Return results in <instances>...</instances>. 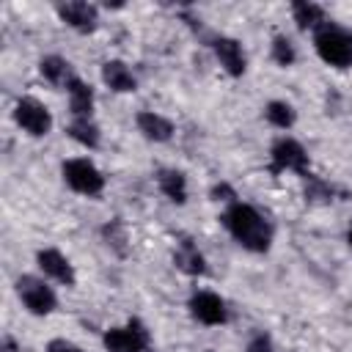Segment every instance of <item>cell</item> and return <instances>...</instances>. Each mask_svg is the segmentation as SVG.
<instances>
[{
  "label": "cell",
  "instance_id": "obj_1",
  "mask_svg": "<svg viewBox=\"0 0 352 352\" xmlns=\"http://www.w3.org/2000/svg\"><path fill=\"white\" fill-rule=\"evenodd\" d=\"M220 220L223 228L231 234V239L248 253H267L272 248V226L256 206L245 201H234L223 209Z\"/></svg>",
  "mask_w": 352,
  "mask_h": 352
},
{
  "label": "cell",
  "instance_id": "obj_2",
  "mask_svg": "<svg viewBox=\"0 0 352 352\" xmlns=\"http://www.w3.org/2000/svg\"><path fill=\"white\" fill-rule=\"evenodd\" d=\"M316 55L333 69H352V30L327 19L319 30H314Z\"/></svg>",
  "mask_w": 352,
  "mask_h": 352
},
{
  "label": "cell",
  "instance_id": "obj_3",
  "mask_svg": "<svg viewBox=\"0 0 352 352\" xmlns=\"http://www.w3.org/2000/svg\"><path fill=\"white\" fill-rule=\"evenodd\" d=\"M60 179L63 184L77 192V195H85V198H96L102 190H104V173L96 168L94 160L88 157H72V160H63L60 162Z\"/></svg>",
  "mask_w": 352,
  "mask_h": 352
},
{
  "label": "cell",
  "instance_id": "obj_4",
  "mask_svg": "<svg viewBox=\"0 0 352 352\" xmlns=\"http://www.w3.org/2000/svg\"><path fill=\"white\" fill-rule=\"evenodd\" d=\"M14 292L33 316H50L58 308V294L44 275H19L14 280Z\"/></svg>",
  "mask_w": 352,
  "mask_h": 352
},
{
  "label": "cell",
  "instance_id": "obj_5",
  "mask_svg": "<svg viewBox=\"0 0 352 352\" xmlns=\"http://www.w3.org/2000/svg\"><path fill=\"white\" fill-rule=\"evenodd\" d=\"M297 173V176H308L311 173V165H308V151L300 140L289 138V135H280L278 140H272L270 146V173L272 176H280V173Z\"/></svg>",
  "mask_w": 352,
  "mask_h": 352
},
{
  "label": "cell",
  "instance_id": "obj_6",
  "mask_svg": "<svg viewBox=\"0 0 352 352\" xmlns=\"http://www.w3.org/2000/svg\"><path fill=\"white\" fill-rule=\"evenodd\" d=\"M11 116H14V124L30 138H47L52 132V113L36 96H19L14 102Z\"/></svg>",
  "mask_w": 352,
  "mask_h": 352
},
{
  "label": "cell",
  "instance_id": "obj_7",
  "mask_svg": "<svg viewBox=\"0 0 352 352\" xmlns=\"http://www.w3.org/2000/svg\"><path fill=\"white\" fill-rule=\"evenodd\" d=\"M148 327L132 316L126 319L124 324H116V327H107L102 333V346L107 352H146L148 349Z\"/></svg>",
  "mask_w": 352,
  "mask_h": 352
},
{
  "label": "cell",
  "instance_id": "obj_8",
  "mask_svg": "<svg viewBox=\"0 0 352 352\" xmlns=\"http://www.w3.org/2000/svg\"><path fill=\"white\" fill-rule=\"evenodd\" d=\"M187 308H190V316L204 327H220L228 322V305L217 292H209V289L192 292L187 300Z\"/></svg>",
  "mask_w": 352,
  "mask_h": 352
},
{
  "label": "cell",
  "instance_id": "obj_9",
  "mask_svg": "<svg viewBox=\"0 0 352 352\" xmlns=\"http://www.w3.org/2000/svg\"><path fill=\"white\" fill-rule=\"evenodd\" d=\"M36 267H38V272L47 280H52L58 286H66V289H74L77 286L74 264L58 248H41V250H36Z\"/></svg>",
  "mask_w": 352,
  "mask_h": 352
},
{
  "label": "cell",
  "instance_id": "obj_10",
  "mask_svg": "<svg viewBox=\"0 0 352 352\" xmlns=\"http://www.w3.org/2000/svg\"><path fill=\"white\" fill-rule=\"evenodd\" d=\"M55 14L58 19L77 30V33H94L96 25H99V8L94 3H85V0H66V3H58L55 6Z\"/></svg>",
  "mask_w": 352,
  "mask_h": 352
},
{
  "label": "cell",
  "instance_id": "obj_11",
  "mask_svg": "<svg viewBox=\"0 0 352 352\" xmlns=\"http://www.w3.org/2000/svg\"><path fill=\"white\" fill-rule=\"evenodd\" d=\"M212 52L217 58V63L223 66V72L228 77H242L245 69H248V55H245V47L242 41H236L234 36H217L212 41Z\"/></svg>",
  "mask_w": 352,
  "mask_h": 352
},
{
  "label": "cell",
  "instance_id": "obj_12",
  "mask_svg": "<svg viewBox=\"0 0 352 352\" xmlns=\"http://www.w3.org/2000/svg\"><path fill=\"white\" fill-rule=\"evenodd\" d=\"M135 126H138V132L146 138V140H151V143H168L170 138H173V121L170 118H165L162 113H154V110H140L138 116H135Z\"/></svg>",
  "mask_w": 352,
  "mask_h": 352
},
{
  "label": "cell",
  "instance_id": "obj_13",
  "mask_svg": "<svg viewBox=\"0 0 352 352\" xmlns=\"http://www.w3.org/2000/svg\"><path fill=\"white\" fill-rule=\"evenodd\" d=\"M102 82L110 91H116V94H132V91H138V77L118 58H110V60L102 63Z\"/></svg>",
  "mask_w": 352,
  "mask_h": 352
},
{
  "label": "cell",
  "instance_id": "obj_14",
  "mask_svg": "<svg viewBox=\"0 0 352 352\" xmlns=\"http://www.w3.org/2000/svg\"><path fill=\"white\" fill-rule=\"evenodd\" d=\"M38 74H41L52 88H69V85L77 80L72 63H69L66 58H60V55H44V58L38 60Z\"/></svg>",
  "mask_w": 352,
  "mask_h": 352
},
{
  "label": "cell",
  "instance_id": "obj_15",
  "mask_svg": "<svg viewBox=\"0 0 352 352\" xmlns=\"http://www.w3.org/2000/svg\"><path fill=\"white\" fill-rule=\"evenodd\" d=\"M66 96H69V113H72V118H94L96 94H94V88H91L85 80L77 77V80L66 88Z\"/></svg>",
  "mask_w": 352,
  "mask_h": 352
},
{
  "label": "cell",
  "instance_id": "obj_16",
  "mask_svg": "<svg viewBox=\"0 0 352 352\" xmlns=\"http://www.w3.org/2000/svg\"><path fill=\"white\" fill-rule=\"evenodd\" d=\"M173 264H176V270H182L184 275H192V278L206 275V270H209L204 253H201L190 239L179 242V248L173 250Z\"/></svg>",
  "mask_w": 352,
  "mask_h": 352
},
{
  "label": "cell",
  "instance_id": "obj_17",
  "mask_svg": "<svg viewBox=\"0 0 352 352\" xmlns=\"http://www.w3.org/2000/svg\"><path fill=\"white\" fill-rule=\"evenodd\" d=\"M157 187H160V192H162L170 204H176V206L187 204V176H184L182 170H176V168H165V170H160V176H157Z\"/></svg>",
  "mask_w": 352,
  "mask_h": 352
},
{
  "label": "cell",
  "instance_id": "obj_18",
  "mask_svg": "<svg viewBox=\"0 0 352 352\" xmlns=\"http://www.w3.org/2000/svg\"><path fill=\"white\" fill-rule=\"evenodd\" d=\"M292 16L297 22L300 30H319L324 22H327V14L319 3H311V0H294L292 3Z\"/></svg>",
  "mask_w": 352,
  "mask_h": 352
},
{
  "label": "cell",
  "instance_id": "obj_19",
  "mask_svg": "<svg viewBox=\"0 0 352 352\" xmlns=\"http://www.w3.org/2000/svg\"><path fill=\"white\" fill-rule=\"evenodd\" d=\"M66 132H69V138L74 143H80L88 151L99 148V143H102V129H99V124L94 118H72L69 126H66Z\"/></svg>",
  "mask_w": 352,
  "mask_h": 352
},
{
  "label": "cell",
  "instance_id": "obj_20",
  "mask_svg": "<svg viewBox=\"0 0 352 352\" xmlns=\"http://www.w3.org/2000/svg\"><path fill=\"white\" fill-rule=\"evenodd\" d=\"M264 118H267L275 129H292L294 121H297V110H294L286 99H272V102H267V107H264Z\"/></svg>",
  "mask_w": 352,
  "mask_h": 352
},
{
  "label": "cell",
  "instance_id": "obj_21",
  "mask_svg": "<svg viewBox=\"0 0 352 352\" xmlns=\"http://www.w3.org/2000/svg\"><path fill=\"white\" fill-rule=\"evenodd\" d=\"M270 58H272V60H275L280 69L294 66V60H297V50H294V44H292V38H289V36H283V33L272 36V44H270Z\"/></svg>",
  "mask_w": 352,
  "mask_h": 352
},
{
  "label": "cell",
  "instance_id": "obj_22",
  "mask_svg": "<svg viewBox=\"0 0 352 352\" xmlns=\"http://www.w3.org/2000/svg\"><path fill=\"white\" fill-rule=\"evenodd\" d=\"M245 352H275V344H272V336L264 333V330H256L248 344H245Z\"/></svg>",
  "mask_w": 352,
  "mask_h": 352
},
{
  "label": "cell",
  "instance_id": "obj_23",
  "mask_svg": "<svg viewBox=\"0 0 352 352\" xmlns=\"http://www.w3.org/2000/svg\"><path fill=\"white\" fill-rule=\"evenodd\" d=\"M44 352H85L80 344H74L72 338H63V336H58V338H50L47 344H44Z\"/></svg>",
  "mask_w": 352,
  "mask_h": 352
},
{
  "label": "cell",
  "instance_id": "obj_24",
  "mask_svg": "<svg viewBox=\"0 0 352 352\" xmlns=\"http://www.w3.org/2000/svg\"><path fill=\"white\" fill-rule=\"evenodd\" d=\"M212 198H214V201H226V206L236 201V195H234V190H231L228 184H214V187H212Z\"/></svg>",
  "mask_w": 352,
  "mask_h": 352
},
{
  "label": "cell",
  "instance_id": "obj_25",
  "mask_svg": "<svg viewBox=\"0 0 352 352\" xmlns=\"http://www.w3.org/2000/svg\"><path fill=\"white\" fill-rule=\"evenodd\" d=\"M0 352H22V346H19V341H16L11 333H6V336L0 338Z\"/></svg>",
  "mask_w": 352,
  "mask_h": 352
},
{
  "label": "cell",
  "instance_id": "obj_26",
  "mask_svg": "<svg viewBox=\"0 0 352 352\" xmlns=\"http://www.w3.org/2000/svg\"><path fill=\"white\" fill-rule=\"evenodd\" d=\"M346 242H349V248H352V226L346 228Z\"/></svg>",
  "mask_w": 352,
  "mask_h": 352
}]
</instances>
